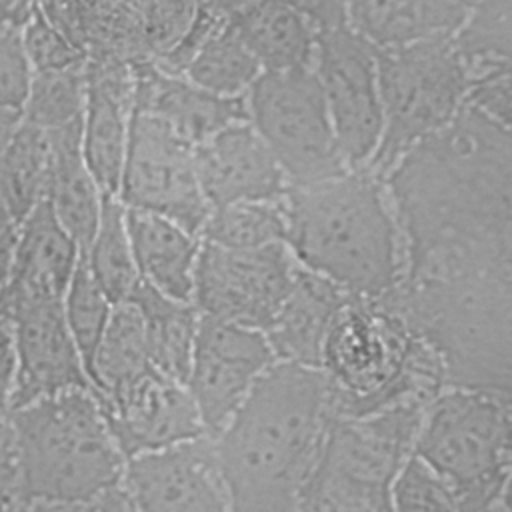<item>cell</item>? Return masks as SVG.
<instances>
[{"label":"cell","instance_id":"1","mask_svg":"<svg viewBox=\"0 0 512 512\" xmlns=\"http://www.w3.org/2000/svg\"><path fill=\"white\" fill-rule=\"evenodd\" d=\"M334 414L320 368L274 362L212 438L230 512H300Z\"/></svg>","mask_w":512,"mask_h":512},{"label":"cell","instance_id":"2","mask_svg":"<svg viewBox=\"0 0 512 512\" xmlns=\"http://www.w3.org/2000/svg\"><path fill=\"white\" fill-rule=\"evenodd\" d=\"M286 246L350 296L382 300L402 280V234L384 182L366 168L288 186Z\"/></svg>","mask_w":512,"mask_h":512},{"label":"cell","instance_id":"3","mask_svg":"<svg viewBox=\"0 0 512 512\" xmlns=\"http://www.w3.org/2000/svg\"><path fill=\"white\" fill-rule=\"evenodd\" d=\"M320 370L336 412L368 414L400 402L428 404L442 382L436 350L392 304L350 296L322 346Z\"/></svg>","mask_w":512,"mask_h":512},{"label":"cell","instance_id":"4","mask_svg":"<svg viewBox=\"0 0 512 512\" xmlns=\"http://www.w3.org/2000/svg\"><path fill=\"white\" fill-rule=\"evenodd\" d=\"M8 410L22 502L92 504L122 482L128 460L94 390H68Z\"/></svg>","mask_w":512,"mask_h":512},{"label":"cell","instance_id":"5","mask_svg":"<svg viewBox=\"0 0 512 512\" xmlns=\"http://www.w3.org/2000/svg\"><path fill=\"white\" fill-rule=\"evenodd\" d=\"M426 404L336 412L300 496V512H392V484L412 454Z\"/></svg>","mask_w":512,"mask_h":512},{"label":"cell","instance_id":"6","mask_svg":"<svg viewBox=\"0 0 512 512\" xmlns=\"http://www.w3.org/2000/svg\"><path fill=\"white\" fill-rule=\"evenodd\" d=\"M412 454L448 484L460 512L492 510L512 468V400L482 388L440 390Z\"/></svg>","mask_w":512,"mask_h":512},{"label":"cell","instance_id":"7","mask_svg":"<svg viewBox=\"0 0 512 512\" xmlns=\"http://www.w3.org/2000/svg\"><path fill=\"white\" fill-rule=\"evenodd\" d=\"M374 52L382 136L366 170L384 182L406 152L456 120L474 76L456 36Z\"/></svg>","mask_w":512,"mask_h":512},{"label":"cell","instance_id":"8","mask_svg":"<svg viewBox=\"0 0 512 512\" xmlns=\"http://www.w3.org/2000/svg\"><path fill=\"white\" fill-rule=\"evenodd\" d=\"M248 120L290 186L340 176L348 168L312 66L262 72L246 92Z\"/></svg>","mask_w":512,"mask_h":512},{"label":"cell","instance_id":"9","mask_svg":"<svg viewBox=\"0 0 512 512\" xmlns=\"http://www.w3.org/2000/svg\"><path fill=\"white\" fill-rule=\"evenodd\" d=\"M38 8L86 60L142 62L184 36L196 0H38Z\"/></svg>","mask_w":512,"mask_h":512},{"label":"cell","instance_id":"10","mask_svg":"<svg viewBox=\"0 0 512 512\" xmlns=\"http://www.w3.org/2000/svg\"><path fill=\"white\" fill-rule=\"evenodd\" d=\"M296 272L284 242L232 250L200 240L192 304L200 316L266 330L286 300Z\"/></svg>","mask_w":512,"mask_h":512},{"label":"cell","instance_id":"11","mask_svg":"<svg viewBox=\"0 0 512 512\" xmlns=\"http://www.w3.org/2000/svg\"><path fill=\"white\" fill-rule=\"evenodd\" d=\"M194 148L158 118L134 112L118 198L126 208L164 216L200 236L210 214Z\"/></svg>","mask_w":512,"mask_h":512},{"label":"cell","instance_id":"12","mask_svg":"<svg viewBox=\"0 0 512 512\" xmlns=\"http://www.w3.org/2000/svg\"><path fill=\"white\" fill-rule=\"evenodd\" d=\"M312 68L322 86L340 152L352 170L366 168L382 136L374 48L346 22L316 30Z\"/></svg>","mask_w":512,"mask_h":512},{"label":"cell","instance_id":"13","mask_svg":"<svg viewBox=\"0 0 512 512\" xmlns=\"http://www.w3.org/2000/svg\"><path fill=\"white\" fill-rule=\"evenodd\" d=\"M274 362L278 360L262 330L200 316L186 388L210 438Z\"/></svg>","mask_w":512,"mask_h":512},{"label":"cell","instance_id":"14","mask_svg":"<svg viewBox=\"0 0 512 512\" xmlns=\"http://www.w3.org/2000/svg\"><path fill=\"white\" fill-rule=\"evenodd\" d=\"M96 396L126 460L208 436L186 384L154 366Z\"/></svg>","mask_w":512,"mask_h":512},{"label":"cell","instance_id":"15","mask_svg":"<svg viewBox=\"0 0 512 512\" xmlns=\"http://www.w3.org/2000/svg\"><path fill=\"white\" fill-rule=\"evenodd\" d=\"M2 320L12 326L16 360L8 408L68 390H94L68 330L64 300L20 304Z\"/></svg>","mask_w":512,"mask_h":512},{"label":"cell","instance_id":"16","mask_svg":"<svg viewBox=\"0 0 512 512\" xmlns=\"http://www.w3.org/2000/svg\"><path fill=\"white\" fill-rule=\"evenodd\" d=\"M122 482L140 512H230L210 436L130 458Z\"/></svg>","mask_w":512,"mask_h":512},{"label":"cell","instance_id":"17","mask_svg":"<svg viewBox=\"0 0 512 512\" xmlns=\"http://www.w3.org/2000/svg\"><path fill=\"white\" fill-rule=\"evenodd\" d=\"M134 102L132 62L86 60L82 154L104 196H118Z\"/></svg>","mask_w":512,"mask_h":512},{"label":"cell","instance_id":"18","mask_svg":"<svg viewBox=\"0 0 512 512\" xmlns=\"http://www.w3.org/2000/svg\"><path fill=\"white\" fill-rule=\"evenodd\" d=\"M194 162L210 210L234 202L278 200L290 186L250 122L232 124L198 144Z\"/></svg>","mask_w":512,"mask_h":512},{"label":"cell","instance_id":"19","mask_svg":"<svg viewBox=\"0 0 512 512\" xmlns=\"http://www.w3.org/2000/svg\"><path fill=\"white\" fill-rule=\"evenodd\" d=\"M80 248L62 228L48 198L16 224L12 260L0 288V318L20 304L64 300L80 260Z\"/></svg>","mask_w":512,"mask_h":512},{"label":"cell","instance_id":"20","mask_svg":"<svg viewBox=\"0 0 512 512\" xmlns=\"http://www.w3.org/2000/svg\"><path fill=\"white\" fill-rule=\"evenodd\" d=\"M136 82V110L158 118L192 146L224 128L248 120L246 94L220 96L208 92L182 74L162 70L154 60L132 62Z\"/></svg>","mask_w":512,"mask_h":512},{"label":"cell","instance_id":"21","mask_svg":"<svg viewBox=\"0 0 512 512\" xmlns=\"http://www.w3.org/2000/svg\"><path fill=\"white\" fill-rule=\"evenodd\" d=\"M344 22L374 50L456 36L472 14L468 0H342Z\"/></svg>","mask_w":512,"mask_h":512},{"label":"cell","instance_id":"22","mask_svg":"<svg viewBox=\"0 0 512 512\" xmlns=\"http://www.w3.org/2000/svg\"><path fill=\"white\" fill-rule=\"evenodd\" d=\"M348 298L336 284L296 262L292 288L264 330L276 360L320 368L324 338Z\"/></svg>","mask_w":512,"mask_h":512},{"label":"cell","instance_id":"23","mask_svg":"<svg viewBox=\"0 0 512 512\" xmlns=\"http://www.w3.org/2000/svg\"><path fill=\"white\" fill-rule=\"evenodd\" d=\"M126 228L140 280L174 300L192 302L200 236L164 216L132 208H126Z\"/></svg>","mask_w":512,"mask_h":512},{"label":"cell","instance_id":"24","mask_svg":"<svg viewBox=\"0 0 512 512\" xmlns=\"http://www.w3.org/2000/svg\"><path fill=\"white\" fill-rule=\"evenodd\" d=\"M48 134L52 142V174L46 198L62 228L78 244L80 252H86L100 222L104 194L82 154V124Z\"/></svg>","mask_w":512,"mask_h":512},{"label":"cell","instance_id":"25","mask_svg":"<svg viewBox=\"0 0 512 512\" xmlns=\"http://www.w3.org/2000/svg\"><path fill=\"white\" fill-rule=\"evenodd\" d=\"M230 20L262 72L312 66L316 30L286 0H260Z\"/></svg>","mask_w":512,"mask_h":512},{"label":"cell","instance_id":"26","mask_svg":"<svg viewBox=\"0 0 512 512\" xmlns=\"http://www.w3.org/2000/svg\"><path fill=\"white\" fill-rule=\"evenodd\" d=\"M140 312L150 364L186 384L200 322L192 302L174 300L146 282H138L128 298Z\"/></svg>","mask_w":512,"mask_h":512},{"label":"cell","instance_id":"27","mask_svg":"<svg viewBox=\"0 0 512 512\" xmlns=\"http://www.w3.org/2000/svg\"><path fill=\"white\" fill-rule=\"evenodd\" d=\"M50 174V134L26 120H20L0 160V198L4 200L14 226L48 196Z\"/></svg>","mask_w":512,"mask_h":512},{"label":"cell","instance_id":"28","mask_svg":"<svg viewBox=\"0 0 512 512\" xmlns=\"http://www.w3.org/2000/svg\"><path fill=\"white\" fill-rule=\"evenodd\" d=\"M152 368L144 324L138 308L130 302H118L112 306L108 324L96 346L90 380L96 394H108L132 378Z\"/></svg>","mask_w":512,"mask_h":512},{"label":"cell","instance_id":"29","mask_svg":"<svg viewBox=\"0 0 512 512\" xmlns=\"http://www.w3.org/2000/svg\"><path fill=\"white\" fill-rule=\"evenodd\" d=\"M260 74V64L228 18L200 44L182 76L220 96H244Z\"/></svg>","mask_w":512,"mask_h":512},{"label":"cell","instance_id":"30","mask_svg":"<svg viewBox=\"0 0 512 512\" xmlns=\"http://www.w3.org/2000/svg\"><path fill=\"white\" fill-rule=\"evenodd\" d=\"M82 254L112 304L130 298L140 274L126 228V206L118 196H104L96 234Z\"/></svg>","mask_w":512,"mask_h":512},{"label":"cell","instance_id":"31","mask_svg":"<svg viewBox=\"0 0 512 512\" xmlns=\"http://www.w3.org/2000/svg\"><path fill=\"white\" fill-rule=\"evenodd\" d=\"M286 226L282 198L234 202L210 210L200 240L232 250H252L278 242L286 244Z\"/></svg>","mask_w":512,"mask_h":512},{"label":"cell","instance_id":"32","mask_svg":"<svg viewBox=\"0 0 512 512\" xmlns=\"http://www.w3.org/2000/svg\"><path fill=\"white\" fill-rule=\"evenodd\" d=\"M86 102V60L60 70L34 72L28 84L22 120L56 132L74 124H82Z\"/></svg>","mask_w":512,"mask_h":512},{"label":"cell","instance_id":"33","mask_svg":"<svg viewBox=\"0 0 512 512\" xmlns=\"http://www.w3.org/2000/svg\"><path fill=\"white\" fill-rule=\"evenodd\" d=\"M112 306V300L106 296V292L90 272L84 254H80V260L64 294V316L88 376L96 346L108 324Z\"/></svg>","mask_w":512,"mask_h":512},{"label":"cell","instance_id":"34","mask_svg":"<svg viewBox=\"0 0 512 512\" xmlns=\"http://www.w3.org/2000/svg\"><path fill=\"white\" fill-rule=\"evenodd\" d=\"M392 512H460L448 484L420 458H410L392 484Z\"/></svg>","mask_w":512,"mask_h":512},{"label":"cell","instance_id":"35","mask_svg":"<svg viewBox=\"0 0 512 512\" xmlns=\"http://www.w3.org/2000/svg\"><path fill=\"white\" fill-rule=\"evenodd\" d=\"M22 44L32 74L68 68L86 60L78 48L50 22L38 4L22 24Z\"/></svg>","mask_w":512,"mask_h":512},{"label":"cell","instance_id":"36","mask_svg":"<svg viewBox=\"0 0 512 512\" xmlns=\"http://www.w3.org/2000/svg\"><path fill=\"white\" fill-rule=\"evenodd\" d=\"M466 104L512 132V60L494 62L474 74Z\"/></svg>","mask_w":512,"mask_h":512},{"label":"cell","instance_id":"37","mask_svg":"<svg viewBox=\"0 0 512 512\" xmlns=\"http://www.w3.org/2000/svg\"><path fill=\"white\" fill-rule=\"evenodd\" d=\"M32 68L22 44V24L0 20V108L20 110Z\"/></svg>","mask_w":512,"mask_h":512},{"label":"cell","instance_id":"38","mask_svg":"<svg viewBox=\"0 0 512 512\" xmlns=\"http://www.w3.org/2000/svg\"><path fill=\"white\" fill-rule=\"evenodd\" d=\"M22 504L16 436L8 408H0V512H16Z\"/></svg>","mask_w":512,"mask_h":512},{"label":"cell","instance_id":"39","mask_svg":"<svg viewBox=\"0 0 512 512\" xmlns=\"http://www.w3.org/2000/svg\"><path fill=\"white\" fill-rule=\"evenodd\" d=\"M296 10H300L314 26V30L344 24V4L342 0H286Z\"/></svg>","mask_w":512,"mask_h":512},{"label":"cell","instance_id":"40","mask_svg":"<svg viewBox=\"0 0 512 512\" xmlns=\"http://www.w3.org/2000/svg\"><path fill=\"white\" fill-rule=\"evenodd\" d=\"M14 338L10 322L0 318V408H8L14 384Z\"/></svg>","mask_w":512,"mask_h":512},{"label":"cell","instance_id":"41","mask_svg":"<svg viewBox=\"0 0 512 512\" xmlns=\"http://www.w3.org/2000/svg\"><path fill=\"white\" fill-rule=\"evenodd\" d=\"M94 512H140L124 482L112 486L92 502Z\"/></svg>","mask_w":512,"mask_h":512},{"label":"cell","instance_id":"42","mask_svg":"<svg viewBox=\"0 0 512 512\" xmlns=\"http://www.w3.org/2000/svg\"><path fill=\"white\" fill-rule=\"evenodd\" d=\"M256 2H260V0H196V10H202L216 18L228 20V18L248 10Z\"/></svg>","mask_w":512,"mask_h":512},{"label":"cell","instance_id":"43","mask_svg":"<svg viewBox=\"0 0 512 512\" xmlns=\"http://www.w3.org/2000/svg\"><path fill=\"white\" fill-rule=\"evenodd\" d=\"M38 0H0V20L24 24Z\"/></svg>","mask_w":512,"mask_h":512},{"label":"cell","instance_id":"44","mask_svg":"<svg viewBox=\"0 0 512 512\" xmlns=\"http://www.w3.org/2000/svg\"><path fill=\"white\" fill-rule=\"evenodd\" d=\"M16 512H94L92 504L80 502H22Z\"/></svg>","mask_w":512,"mask_h":512},{"label":"cell","instance_id":"45","mask_svg":"<svg viewBox=\"0 0 512 512\" xmlns=\"http://www.w3.org/2000/svg\"><path fill=\"white\" fill-rule=\"evenodd\" d=\"M22 120L20 110H12V108H0V160L18 128Z\"/></svg>","mask_w":512,"mask_h":512},{"label":"cell","instance_id":"46","mask_svg":"<svg viewBox=\"0 0 512 512\" xmlns=\"http://www.w3.org/2000/svg\"><path fill=\"white\" fill-rule=\"evenodd\" d=\"M14 238H16V226L8 228L0 234V288L6 282L10 260H12V248H14Z\"/></svg>","mask_w":512,"mask_h":512},{"label":"cell","instance_id":"47","mask_svg":"<svg viewBox=\"0 0 512 512\" xmlns=\"http://www.w3.org/2000/svg\"><path fill=\"white\" fill-rule=\"evenodd\" d=\"M498 508L502 512H512V468L506 476V482L502 486V492H500V498H498Z\"/></svg>","mask_w":512,"mask_h":512},{"label":"cell","instance_id":"48","mask_svg":"<svg viewBox=\"0 0 512 512\" xmlns=\"http://www.w3.org/2000/svg\"><path fill=\"white\" fill-rule=\"evenodd\" d=\"M8 228H14V220H12V216H10V212H8L6 204H4V200L0 198V234H2L4 230H8Z\"/></svg>","mask_w":512,"mask_h":512},{"label":"cell","instance_id":"49","mask_svg":"<svg viewBox=\"0 0 512 512\" xmlns=\"http://www.w3.org/2000/svg\"><path fill=\"white\" fill-rule=\"evenodd\" d=\"M506 272H508V282L512 284V256H510L508 262H506Z\"/></svg>","mask_w":512,"mask_h":512},{"label":"cell","instance_id":"50","mask_svg":"<svg viewBox=\"0 0 512 512\" xmlns=\"http://www.w3.org/2000/svg\"><path fill=\"white\" fill-rule=\"evenodd\" d=\"M468 2H470L472 6H478V4H480V2H484V0H468Z\"/></svg>","mask_w":512,"mask_h":512},{"label":"cell","instance_id":"51","mask_svg":"<svg viewBox=\"0 0 512 512\" xmlns=\"http://www.w3.org/2000/svg\"><path fill=\"white\" fill-rule=\"evenodd\" d=\"M486 512H502L500 508H492V510H486Z\"/></svg>","mask_w":512,"mask_h":512}]
</instances>
